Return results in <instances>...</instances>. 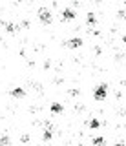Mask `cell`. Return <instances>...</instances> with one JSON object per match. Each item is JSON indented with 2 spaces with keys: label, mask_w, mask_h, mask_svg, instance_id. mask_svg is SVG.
I'll use <instances>...</instances> for the list:
<instances>
[{
  "label": "cell",
  "mask_w": 126,
  "mask_h": 146,
  "mask_svg": "<svg viewBox=\"0 0 126 146\" xmlns=\"http://www.w3.org/2000/svg\"><path fill=\"white\" fill-rule=\"evenodd\" d=\"M106 95H108V86L106 84H99L95 88V91H93V97H95L97 100H104Z\"/></svg>",
  "instance_id": "6da1fadb"
},
{
  "label": "cell",
  "mask_w": 126,
  "mask_h": 146,
  "mask_svg": "<svg viewBox=\"0 0 126 146\" xmlns=\"http://www.w3.org/2000/svg\"><path fill=\"white\" fill-rule=\"evenodd\" d=\"M93 144L95 146H104V139H102V137H95V139H93Z\"/></svg>",
  "instance_id": "30bf717a"
},
{
  "label": "cell",
  "mask_w": 126,
  "mask_h": 146,
  "mask_svg": "<svg viewBox=\"0 0 126 146\" xmlns=\"http://www.w3.org/2000/svg\"><path fill=\"white\" fill-rule=\"evenodd\" d=\"M9 143H11V141H9V137H7V135L0 137V146H9Z\"/></svg>",
  "instance_id": "ba28073f"
},
{
  "label": "cell",
  "mask_w": 126,
  "mask_h": 146,
  "mask_svg": "<svg viewBox=\"0 0 126 146\" xmlns=\"http://www.w3.org/2000/svg\"><path fill=\"white\" fill-rule=\"evenodd\" d=\"M88 124H90V128H99V121H97V119H92Z\"/></svg>",
  "instance_id": "7c38bea8"
},
{
  "label": "cell",
  "mask_w": 126,
  "mask_h": 146,
  "mask_svg": "<svg viewBox=\"0 0 126 146\" xmlns=\"http://www.w3.org/2000/svg\"><path fill=\"white\" fill-rule=\"evenodd\" d=\"M11 95H13V97H17V99H20V97H24V95H26V91H24V88H13L11 90Z\"/></svg>",
  "instance_id": "277c9868"
},
{
  "label": "cell",
  "mask_w": 126,
  "mask_h": 146,
  "mask_svg": "<svg viewBox=\"0 0 126 146\" xmlns=\"http://www.w3.org/2000/svg\"><path fill=\"white\" fill-rule=\"evenodd\" d=\"M80 44H82V40H80V38H71V40H68V42H66V46H68V48H79Z\"/></svg>",
  "instance_id": "5b68a950"
},
{
  "label": "cell",
  "mask_w": 126,
  "mask_h": 146,
  "mask_svg": "<svg viewBox=\"0 0 126 146\" xmlns=\"http://www.w3.org/2000/svg\"><path fill=\"white\" fill-rule=\"evenodd\" d=\"M4 26H6V31H7V33H15L17 29H20V27L15 26V24H4Z\"/></svg>",
  "instance_id": "52a82bcc"
},
{
  "label": "cell",
  "mask_w": 126,
  "mask_h": 146,
  "mask_svg": "<svg viewBox=\"0 0 126 146\" xmlns=\"http://www.w3.org/2000/svg\"><path fill=\"white\" fill-rule=\"evenodd\" d=\"M38 18L44 24H49V22H51V11H49L48 7H40L38 9Z\"/></svg>",
  "instance_id": "7a4b0ae2"
},
{
  "label": "cell",
  "mask_w": 126,
  "mask_h": 146,
  "mask_svg": "<svg viewBox=\"0 0 126 146\" xmlns=\"http://www.w3.org/2000/svg\"><path fill=\"white\" fill-rule=\"evenodd\" d=\"M73 18H75L73 9H64V11H62V20H73Z\"/></svg>",
  "instance_id": "3957f363"
},
{
  "label": "cell",
  "mask_w": 126,
  "mask_h": 146,
  "mask_svg": "<svg viewBox=\"0 0 126 146\" xmlns=\"http://www.w3.org/2000/svg\"><path fill=\"white\" fill-rule=\"evenodd\" d=\"M62 110H64V106H62V104H58V102L51 104V111H53V113H60Z\"/></svg>",
  "instance_id": "8992f818"
},
{
  "label": "cell",
  "mask_w": 126,
  "mask_h": 146,
  "mask_svg": "<svg viewBox=\"0 0 126 146\" xmlns=\"http://www.w3.org/2000/svg\"><path fill=\"white\" fill-rule=\"evenodd\" d=\"M51 135H53V133H51V126H49V128H46V130H44V135H42V137H44V141H49V139H51Z\"/></svg>",
  "instance_id": "9c48e42d"
},
{
  "label": "cell",
  "mask_w": 126,
  "mask_h": 146,
  "mask_svg": "<svg viewBox=\"0 0 126 146\" xmlns=\"http://www.w3.org/2000/svg\"><path fill=\"white\" fill-rule=\"evenodd\" d=\"M95 15H93V13H88V24H95Z\"/></svg>",
  "instance_id": "8fae6325"
}]
</instances>
